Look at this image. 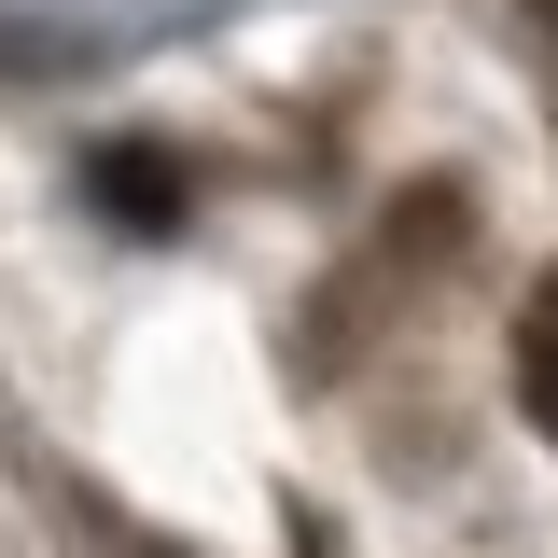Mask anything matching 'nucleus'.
I'll return each mask as SVG.
<instances>
[{
	"mask_svg": "<svg viewBox=\"0 0 558 558\" xmlns=\"http://www.w3.org/2000/svg\"><path fill=\"white\" fill-rule=\"evenodd\" d=\"M84 182H98V209H112V223H140V238H154V223H182V196H196V182H182L168 154H140V140H112Z\"/></svg>",
	"mask_w": 558,
	"mask_h": 558,
	"instance_id": "obj_1",
	"label": "nucleus"
},
{
	"mask_svg": "<svg viewBox=\"0 0 558 558\" xmlns=\"http://www.w3.org/2000/svg\"><path fill=\"white\" fill-rule=\"evenodd\" d=\"M517 405H531V433L558 447V266L531 279V307H517Z\"/></svg>",
	"mask_w": 558,
	"mask_h": 558,
	"instance_id": "obj_2",
	"label": "nucleus"
},
{
	"mask_svg": "<svg viewBox=\"0 0 558 558\" xmlns=\"http://www.w3.org/2000/svg\"><path fill=\"white\" fill-rule=\"evenodd\" d=\"M531 14H545V28H558V0H531Z\"/></svg>",
	"mask_w": 558,
	"mask_h": 558,
	"instance_id": "obj_3",
	"label": "nucleus"
}]
</instances>
